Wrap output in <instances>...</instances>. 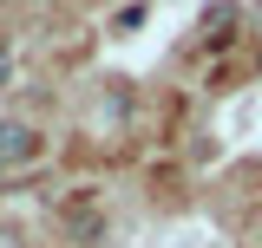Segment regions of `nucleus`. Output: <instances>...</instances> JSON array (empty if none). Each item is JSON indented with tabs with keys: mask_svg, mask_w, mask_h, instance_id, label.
I'll use <instances>...</instances> for the list:
<instances>
[{
	"mask_svg": "<svg viewBox=\"0 0 262 248\" xmlns=\"http://www.w3.org/2000/svg\"><path fill=\"white\" fill-rule=\"evenodd\" d=\"M236 20H243V7H216V13H210V33H223V39H229Z\"/></svg>",
	"mask_w": 262,
	"mask_h": 248,
	"instance_id": "obj_2",
	"label": "nucleus"
},
{
	"mask_svg": "<svg viewBox=\"0 0 262 248\" xmlns=\"http://www.w3.org/2000/svg\"><path fill=\"white\" fill-rule=\"evenodd\" d=\"M7 85H13V39L0 33V92H7Z\"/></svg>",
	"mask_w": 262,
	"mask_h": 248,
	"instance_id": "obj_3",
	"label": "nucleus"
},
{
	"mask_svg": "<svg viewBox=\"0 0 262 248\" xmlns=\"http://www.w3.org/2000/svg\"><path fill=\"white\" fill-rule=\"evenodd\" d=\"M39 157V131L20 118H0V163H33Z\"/></svg>",
	"mask_w": 262,
	"mask_h": 248,
	"instance_id": "obj_1",
	"label": "nucleus"
}]
</instances>
